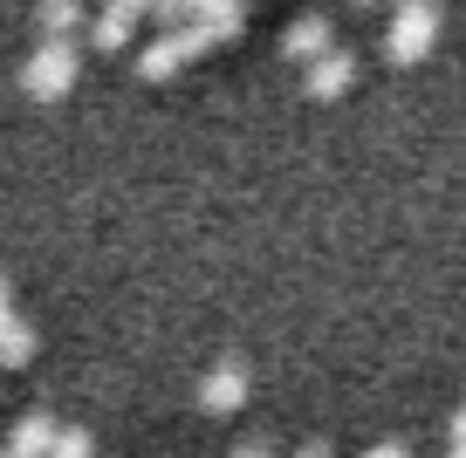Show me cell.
I'll use <instances>...</instances> for the list:
<instances>
[{"label": "cell", "mask_w": 466, "mask_h": 458, "mask_svg": "<svg viewBox=\"0 0 466 458\" xmlns=\"http://www.w3.org/2000/svg\"><path fill=\"white\" fill-rule=\"evenodd\" d=\"M76 69H83V42H35L21 55V89L28 96H62L76 83Z\"/></svg>", "instance_id": "1"}, {"label": "cell", "mask_w": 466, "mask_h": 458, "mask_svg": "<svg viewBox=\"0 0 466 458\" xmlns=\"http://www.w3.org/2000/svg\"><path fill=\"white\" fill-rule=\"evenodd\" d=\"M432 42H439V7H432V0H405V7L391 15V35H384V55H391L398 69H405V62H419Z\"/></svg>", "instance_id": "2"}, {"label": "cell", "mask_w": 466, "mask_h": 458, "mask_svg": "<svg viewBox=\"0 0 466 458\" xmlns=\"http://www.w3.org/2000/svg\"><path fill=\"white\" fill-rule=\"evenodd\" d=\"M192 55H206V35H158V42H145L137 48V75H151V83H158V75H172L178 62H192Z\"/></svg>", "instance_id": "3"}, {"label": "cell", "mask_w": 466, "mask_h": 458, "mask_svg": "<svg viewBox=\"0 0 466 458\" xmlns=\"http://www.w3.org/2000/svg\"><path fill=\"white\" fill-rule=\"evenodd\" d=\"M56 417L48 411H21L15 424H7V444H0V458H48L56 452Z\"/></svg>", "instance_id": "4"}, {"label": "cell", "mask_w": 466, "mask_h": 458, "mask_svg": "<svg viewBox=\"0 0 466 458\" xmlns=\"http://www.w3.org/2000/svg\"><path fill=\"white\" fill-rule=\"evenodd\" d=\"M137 28H145V7H137V0H110V7L89 21V42L116 55V48H131V42H137Z\"/></svg>", "instance_id": "5"}, {"label": "cell", "mask_w": 466, "mask_h": 458, "mask_svg": "<svg viewBox=\"0 0 466 458\" xmlns=\"http://www.w3.org/2000/svg\"><path fill=\"white\" fill-rule=\"evenodd\" d=\"M199 403L206 411H240V403H248V363H213V370L199 376Z\"/></svg>", "instance_id": "6"}, {"label": "cell", "mask_w": 466, "mask_h": 458, "mask_svg": "<svg viewBox=\"0 0 466 458\" xmlns=\"http://www.w3.org/2000/svg\"><path fill=\"white\" fill-rule=\"evenodd\" d=\"M329 48H336L329 15H295L289 28H281V55H295V62H322Z\"/></svg>", "instance_id": "7"}, {"label": "cell", "mask_w": 466, "mask_h": 458, "mask_svg": "<svg viewBox=\"0 0 466 458\" xmlns=\"http://www.w3.org/2000/svg\"><path fill=\"white\" fill-rule=\"evenodd\" d=\"M240 28H248V7H240V0H192V35H206V48L240 35Z\"/></svg>", "instance_id": "8"}, {"label": "cell", "mask_w": 466, "mask_h": 458, "mask_svg": "<svg viewBox=\"0 0 466 458\" xmlns=\"http://www.w3.org/2000/svg\"><path fill=\"white\" fill-rule=\"evenodd\" d=\"M309 96H343L350 83H357V55H350V48H329V55L322 62H309Z\"/></svg>", "instance_id": "9"}, {"label": "cell", "mask_w": 466, "mask_h": 458, "mask_svg": "<svg viewBox=\"0 0 466 458\" xmlns=\"http://www.w3.org/2000/svg\"><path fill=\"white\" fill-rule=\"evenodd\" d=\"M83 7H76V0H48L42 15H35V28H42V42H76V35H83Z\"/></svg>", "instance_id": "10"}, {"label": "cell", "mask_w": 466, "mask_h": 458, "mask_svg": "<svg viewBox=\"0 0 466 458\" xmlns=\"http://www.w3.org/2000/svg\"><path fill=\"white\" fill-rule=\"evenodd\" d=\"M28 356H35V329L7 308V315H0V370H21Z\"/></svg>", "instance_id": "11"}, {"label": "cell", "mask_w": 466, "mask_h": 458, "mask_svg": "<svg viewBox=\"0 0 466 458\" xmlns=\"http://www.w3.org/2000/svg\"><path fill=\"white\" fill-rule=\"evenodd\" d=\"M48 458H96V444H89L83 424H62V431H56V452H48Z\"/></svg>", "instance_id": "12"}, {"label": "cell", "mask_w": 466, "mask_h": 458, "mask_svg": "<svg viewBox=\"0 0 466 458\" xmlns=\"http://www.w3.org/2000/svg\"><path fill=\"white\" fill-rule=\"evenodd\" d=\"M364 458H411V452H405V444H398V438H384V444H370Z\"/></svg>", "instance_id": "13"}, {"label": "cell", "mask_w": 466, "mask_h": 458, "mask_svg": "<svg viewBox=\"0 0 466 458\" xmlns=\"http://www.w3.org/2000/svg\"><path fill=\"white\" fill-rule=\"evenodd\" d=\"M295 458H336V444H329V438H309V444H302Z\"/></svg>", "instance_id": "14"}, {"label": "cell", "mask_w": 466, "mask_h": 458, "mask_svg": "<svg viewBox=\"0 0 466 458\" xmlns=\"http://www.w3.org/2000/svg\"><path fill=\"white\" fill-rule=\"evenodd\" d=\"M227 458H275V452H268V444H233Z\"/></svg>", "instance_id": "15"}, {"label": "cell", "mask_w": 466, "mask_h": 458, "mask_svg": "<svg viewBox=\"0 0 466 458\" xmlns=\"http://www.w3.org/2000/svg\"><path fill=\"white\" fill-rule=\"evenodd\" d=\"M452 444H466V403L452 411Z\"/></svg>", "instance_id": "16"}, {"label": "cell", "mask_w": 466, "mask_h": 458, "mask_svg": "<svg viewBox=\"0 0 466 458\" xmlns=\"http://www.w3.org/2000/svg\"><path fill=\"white\" fill-rule=\"evenodd\" d=\"M446 458H466V444H446Z\"/></svg>", "instance_id": "17"}]
</instances>
